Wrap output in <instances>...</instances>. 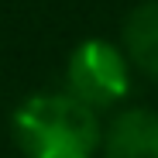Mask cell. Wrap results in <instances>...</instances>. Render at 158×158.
Masks as SVG:
<instances>
[{"mask_svg": "<svg viewBox=\"0 0 158 158\" xmlns=\"http://www.w3.org/2000/svg\"><path fill=\"white\" fill-rule=\"evenodd\" d=\"M14 141L24 158H96L103 127L76 96L35 93L14 110Z\"/></svg>", "mask_w": 158, "mask_h": 158, "instance_id": "obj_1", "label": "cell"}, {"mask_svg": "<svg viewBox=\"0 0 158 158\" xmlns=\"http://www.w3.org/2000/svg\"><path fill=\"white\" fill-rule=\"evenodd\" d=\"M131 89V59L127 52L103 41L89 38L72 48L69 65H65V93L86 103L89 110H107L127 96Z\"/></svg>", "mask_w": 158, "mask_h": 158, "instance_id": "obj_2", "label": "cell"}, {"mask_svg": "<svg viewBox=\"0 0 158 158\" xmlns=\"http://www.w3.org/2000/svg\"><path fill=\"white\" fill-rule=\"evenodd\" d=\"M103 158H158V114L148 107L120 110L103 131Z\"/></svg>", "mask_w": 158, "mask_h": 158, "instance_id": "obj_3", "label": "cell"}, {"mask_svg": "<svg viewBox=\"0 0 158 158\" xmlns=\"http://www.w3.org/2000/svg\"><path fill=\"white\" fill-rule=\"evenodd\" d=\"M124 52L134 69L158 83V0L134 7L124 21Z\"/></svg>", "mask_w": 158, "mask_h": 158, "instance_id": "obj_4", "label": "cell"}]
</instances>
